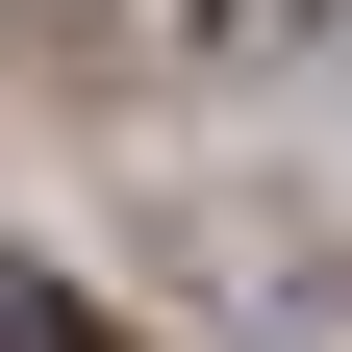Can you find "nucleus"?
<instances>
[{
	"instance_id": "1",
	"label": "nucleus",
	"mask_w": 352,
	"mask_h": 352,
	"mask_svg": "<svg viewBox=\"0 0 352 352\" xmlns=\"http://www.w3.org/2000/svg\"><path fill=\"white\" fill-rule=\"evenodd\" d=\"M0 352H126V327H101L76 277H0Z\"/></svg>"
}]
</instances>
